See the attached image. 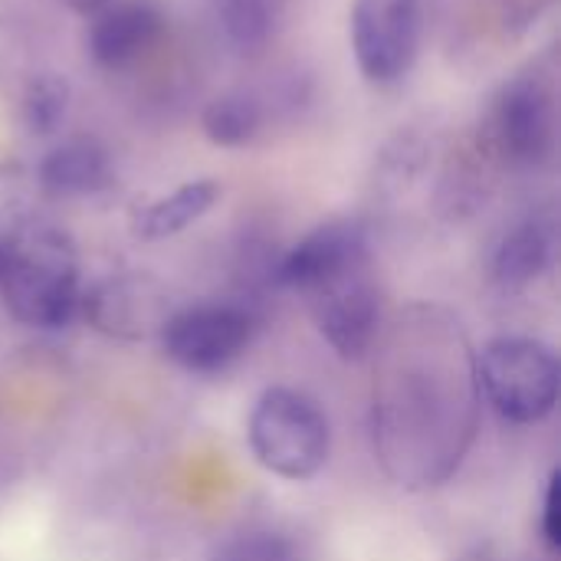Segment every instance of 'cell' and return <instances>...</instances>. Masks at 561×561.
Instances as JSON below:
<instances>
[{
  "label": "cell",
  "instance_id": "6da1fadb",
  "mask_svg": "<svg viewBox=\"0 0 561 561\" xmlns=\"http://www.w3.org/2000/svg\"><path fill=\"white\" fill-rule=\"evenodd\" d=\"M477 358L460 322L417 306L401 316L375 385V447L401 486H440L477 431Z\"/></svg>",
  "mask_w": 561,
  "mask_h": 561
},
{
  "label": "cell",
  "instance_id": "7a4b0ae2",
  "mask_svg": "<svg viewBox=\"0 0 561 561\" xmlns=\"http://www.w3.org/2000/svg\"><path fill=\"white\" fill-rule=\"evenodd\" d=\"M273 283L306 299L319 335L345 362L371 352L381 332V286L368 227L335 217L312 227L273 266Z\"/></svg>",
  "mask_w": 561,
  "mask_h": 561
},
{
  "label": "cell",
  "instance_id": "3957f363",
  "mask_svg": "<svg viewBox=\"0 0 561 561\" xmlns=\"http://www.w3.org/2000/svg\"><path fill=\"white\" fill-rule=\"evenodd\" d=\"M0 289L26 329H62L79 312V253L66 230L33 224L3 240Z\"/></svg>",
  "mask_w": 561,
  "mask_h": 561
},
{
  "label": "cell",
  "instance_id": "277c9868",
  "mask_svg": "<svg viewBox=\"0 0 561 561\" xmlns=\"http://www.w3.org/2000/svg\"><path fill=\"white\" fill-rule=\"evenodd\" d=\"M256 463L289 483L319 477L332 454V424L316 398L296 388H266L247 421Z\"/></svg>",
  "mask_w": 561,
  "mask_h": 561
},
{
  "label": "cell",
  "instance_id": "5b68a950",
  "mask_svg": "<svg viewBox=\"0 0 561 561\" xmlns=\"http://www.w3.org/2000/svg\"><path fill=\"white\" fill-rule=\"evenodd\" d=\"M559 358L529 335H500L477 355V388L510 424H542L559 404Z\"/></svg>",
  "mask_w": 561,
  "mask_h": 561
},
{
  "label": "cell",
  "instance_id": "8992f818",
  "mask_svg": "<svg viewBox=\"0 0 561 561\" xmlns=\"http://www.w3.org/2000/svg\"><path fill=\"white\" fill-rule=\"evenodd\" d=\"M424 0H352L348 43L358 72L371 85L401 82L421 53Z\"/></svg>",
  "mask_w": 561,
  "mask_h": 561
},
{
  "label": "cell",
  "instance_id": "52a82bcc",
  "mask_svg": "<svg viewBox=\"0 0 561 561\" xmlns=\"http://www.w3.org/2000/svg\"><path fill=\"white\" fill-rule=\"evenodd\" d=\"M256 316L240 302H197L174 309L158 335L161 352L191 375L227 371L253 342Z\"/></svg>",
  "mask_w": 561,
  "mask_h": 561
},
{
  "label": "cell",
  "instance_id": "ba28073f",
  "mask_svg": "<svg viewBox=\"0 0 561 561\" xmlns=\"http://www.w3.org/2000/svg\"><path fill=\"white\" fill-rule=\"evenodd\" d=\"M486 135L510 164L536 168L556 145V92L539 69L519 72L500 85L490 102Z\"/></svg>",
  "mask_w": 561,
  "mask_h": 561
},
{
  "label": "cell",
  "instance_id": "9c48e42d",
  "mask_svg": "<svg viewBox=\"0 0 561 561\" xmlns=\"http://www.w3.org/2000/svg\"><path fill=\"white\" fill-rule=\"evenodd\" d=\"M79 309L85 312L89 325L118 342H145L158 339L171 309L168 293L145 276H115L92 286Z\"/></svg>",
  "mask_w": 561,
  "mask_h": 561
},
{
  "label": "cell",
  "instance_id": "30bf717a",
  "mask_svg": "<svg viewBox=\"0 0 561 561\" xmlns=\"http://www.w3.org/2000/svg\"><path fill=\"white\" fill-rule=\"evenodd\" d=\"M161 26L164 16L151 0H112L99 13H92L85 49L99 66L118 69L138 59L158 39Z\"/></svg>",
  "mask_w": 561,
  "mask_h": 561
},
{
  "label": "cell",
  "instance_id": "8fae6325",
  "mask_svg": "<svg viewBox=\"0 0 561 561\" xmlns=\"http://www.w3.org/2000/svg\"><path fill=\"white\" fill-rule=\"evenodd\" d=\"M36 178L53 197H89L112 184V161L95 138H66L43 154Z\"/></svg>",
  "mask_w": 561,
  "mask_h": 561
},
{
  "label": "cell",
  "instance_id": "7c38bea8",
  "mask_svg": "<svg viewBox=\"0 0 561 561\" xmlns=\"http://www.w3.org/2000/svg\"><path fill=\"white\" fill-rule=\"evenodd\" d=\"M556 260V224L549 217H526L493 253V276L503 289H526L549 273Z\"/></svg>",
  "mask_w": 561,
  "mask_h": 561
},
{
  "label": "cell",
  "instance_id": "4fadbf2b",
  "mask_svg": "<svg viewBox=\"0 0 561 561\" xmlns=\"http://www.w3.org/2000/svg\"><path fill=\"white\" fill-rule=\"evenodd\" d=\"M220 201V184L210 181V178H197V181H187L181 187H174L171 194L151 201L148 207H141L135 214V237L145 240V243H154V240H168V237H178L181 230L194 227L201 217H207L214 210V204Z\"/></svg>",
  "mask_w": 561,
  "mask_h": 561
},
{
  "label": "cell",
  "instance_id": "5bb4252c",
  "mask_svg": "<svg viewBox=\"0 0 561 561\" xmlns=\"http://www.w3.org/2000/svg\"><path fill=\"white\" fill-rule=\"evenodd\" d=\"M263 122H266V112H263L260 99L243 89L217 95L201 115V128L217 148L250 145L263 131Z\"/></svg>",
  "mask_w": 561,
  "mask_h": 561
},
{
  "label": "cell",
  "instance_id": "9a60e30c",
  "mask_svg": "<svg viewBox=\"0 0 561 561\" xmlns=\"http://www.w3.org/2000/svg\"><path fill=\"white\" fill-rule=\"evenodd\" d=\"M214 13L237 49H260L279 26V0H214Z\"/></svg>",
  "mask_w": 561,
  "mask_h": 561
},
{
  "label": "cell",
  "instance_id": "2e32d148",
  "mask_svg": "<svg viewBox=\"0 0 561 561\" xmlns=\"http://www.w3.org/2000/svg\"><path fill=\"white\" fill-rule=\"evenodd\" d=\"M69 112V82L59 72H36L20 95V122L30 135L43 138L59 131Z\"/></svg>",
  "mask_w": 561,
  "mask_h": 561
},
{
  "label": "cell",
  "instance_id": "e0dca14e",
  "mask_svg": "<svg viewBox=\"0 0 561 561\" xmlns=\"http://www.w3.org/2000/svg\"><path fill=\"white\" fill-rule=\"evenodd\" d=\"M214 561H302L299 546L276 529H247L230 536Z\"/></svg>",
  "mask_w": 561,
  "mask_h": 561
},
{
  "label": "cell",
  "instance_id": "ac0fdd59",
  "mask_svg": "<svg viewBox=\"0 0 561 561\" xmlns=\"http://www.w3.org/2000/svg\"><path fill=\"white\" fill-rule=\"evenodd\" d=\"M427 151L414 135H398L385 145V151L378 154V187H391L401 191V184H411V178H417L424 171Z\"/></svg>",
  "mask_w": 561,
  "mask_h": 561
},
{
  "label": "cell",
  "instance_id": "d6986e66",
  "mask_svg": "<svg viewBox=\"0 0 561 561\" xmlns=\"http://www.w3.org/2000/svg\"><path fill=\"white\" fill-rule=\"evenodd\" d=\"M539 539L549 556L561 552V473L552 470L546 493H542V513H539Z\"/></svg>",
  "mask_w": 561,
  "mask_h": 561
},
{
  "label": "cell",
  "instance_id": "ffe728a7",
  "mask_svg": "<svg viewBox=\"0 0 561 561\" xmlns=\"http://www.w3.org/2000/svg\"><path fill=\"white\" fill-rule=\"evenodd\" d=\"M66 10H72V13H82V16H92V13H99L105 3H112V0H59Z\"/></svg>",
  "mask_w": 561,
  "mask_h": 561
},
{
  "label": "cell",
  "instance_id": "44dd1931",
  "mask_svg": "<svg viewBox=\"0 0 561 561\" xmlns=\"http://www.w3.org/2000/svg\"><path fill=\"white\" fill-rule=\"evenodd\" d=\"M457 561H513V559H506V556H500V552H493V549H473V552L460 556Z\"/></svg>",
  "mask_w": 561,
  "mask_h": 561
},
{
  "label": "cell",
  "instance_id": "7402d4cb",
  "mask_svg": "<svg viewBox=\"0 0 561 561\" xmlns=\"http://www.w3.org/2000/svg\"><path fill=\"white\" fill-rule=\"evenodd\" d=\"M0 263H3V237H0Z\"/></svg>",
  "mask_w": 561,
  "mask_h": 561
}]
</instances>
